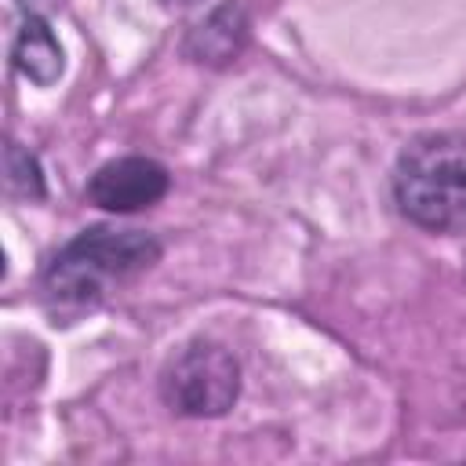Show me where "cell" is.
<instances>
[{
    "instance_id": "cell-1",
    "label": "cell",
    "mask_w": 466,
    "mask_h": 466,
    "mask_svg": "<svg viewBox=\"0 0 466 466\" xmlns=\"http://www.w3.org/2000/svg\"><path fill=\"white\" fill-rule=\"evenodd\" d=\"M160 251V240L146 229L91 226L51 255L40 273V295L55 317L95 309L113 284L153 269Z\"/></svg>"
},
{
    "instance_id": "cell-7",
    "label": "cell",
    "mask_w": 466,
    "mask_h": 466,
    "mask_svg": "<svg viewBox=\"0 0 466 466\" xmlns=\"http://www.w3.org/2000/svg\"><path fill=\"white\" fill-rule=\"evenodd\" d=\"M4 186H7V197L15 200H44V171H40V160L22 149L15 138H7L4 146Z\"/></svg>"
},
{
    "instance_id": "cell-2",
    "label": "cell",
    "mask_w": 466,
    "mask_h": 466,
    "mask_svg": "<svg viewBox=\"0 0 466 466\" xmlns=\"http://www.w3.org/2000/svg\"><path fill=\"white\" fill-rule=\"evenodd\" d=\"M393 200L419 229L466 233V131L408 142L393 167Z\"/></svg>"
},
{
    "instance_id": "cell-5",
    "label": "cell",
    "mask_w": 466,
    "mask_h": 466,
    "mask_svg": "<svg viewBox=\"0 0 466 466\" xmlns=\"http://www.w3.org/2000/svg\"><path fill=\"white\" fill-rule=\"evenodd\" d=\"M11 58H15V69L29 84H36V87L58 84V76L66 69V51H62L55 29L47 25V18H40V15H29L25 18V25L15 36Z\"/></svg>"
},
{
    "instance_id": "cell-4",
    "label": "cell",
    "mask_w": 466,
    "mask_h": 466,
    "mask_svg": "<svg viewBox=\"0 0 466 466\" xmlns=\"http://www.w3.org/2000/svg\"><path fill=\"white\" fill-rule=\"evenodd\" d=\"M167 189H171V175L164 164H157L149 157H116L87 178L84 197H87V204H95L109 215H135V211H146L157 200H164Z\"/></svg>"
},
{
    "instance_id": "cell-3",
    "label": "cell",
    "mask_w": 466,
    "mask_h": 466,
    "mask_svg": "<svg viewBox=\"0 0 466 466\" xmlns=\"http://www.w3.org/2000/svg\"><path fill=\"white\" fill-rule=\"evenodd\" d=\"M160 397L175 415L218 419L240 397V364L226 346L197 339L164 364Z\"/></svg>"
},
{
    "instance_id": "cell-6",
    "label": "cell",
    "mask_w": 466,
    "mask_h": 466,
    "mask_svg": "<svg viewBox=\"0 0 466 466\" xmlns=\"http://www.w3.org/2000/svg\"><path fill=\"white\" fill-rule=\"evenodd\" d=\"M244 36H248L244 11H240L237 4H226V7L211 11L200 25H193V33H189V40H186V51H189L193 62L222 66V62H229V58L240 55Z\"/></svg>"
},
{
    "instance_id": "cell-8",
    "label": "cell",
    "mask_w": 466,
    "mask_h": 466,
    "mask_svg": "<svg viewBox=\"0 0 466 466\" xmlns=\"http://www.w3.org/2000/svg\"><path fill=\"white\" fill-rule=\"evenodd\" d=\"M164 7H193V4H200V0H160Z\"/></svg>"
},
{
    "instance_id": "cell-9",
    "label": "cell",
    "mask_w": 466,
    "mask_h": 466,
    "mask_svg": "<svg viewBox=\"0 0 466 466\" xmlns=\"http://www.w3.org/2000/svg\"><path fill=\"white\" fill-rule=\"evenodd\" d=\"M18 4H22V7H25L29 15H33V4H36V0H18Z\"/></svg>"
}]
</instances>
